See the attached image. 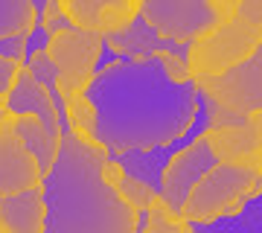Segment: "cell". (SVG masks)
Masks as SVG:
<instances>
[{
	"label": "cell",
	"instance_id": "cell-12",
	"mask_svg": "<svg viewBox=\"0 0 262 233\" xmlns=\"http://www.w3.org/2000/svg\"><path fill=\"white\" fill-rule=\"evenodd\" d=\"M0 111H6V114H35V117H41L53 131H61V134H64L61 111H58L53 93L32 76V70H29L27 65L18 67V73H15V79H12L9 91L3 93V99H0Z\"/></svg>",
	"mask_w": 262,
	"mask_h": 233
},
{
	"label": "cell",
	"instance_id": "cell-13",
	"mask_svg": "<svg viewBox=\"0 0 262 233\" xmlns=\"http://www.w3.org/2000/svg\"><path fill=\"white\" fill-rule=\"evenodd\" d=\"M105 50L114 53L117 58H143V56H155V53H175L181 58H189L187 44H178V41H169V38L158 35L140 15L128 29L105 38Z\"/></svg>",
	"mask_w": 262,
	"mask_h": 233
},
{
	"label": "cell",
	"instance_id": "cell-4",
	"mask_svg": "<svg viewBox=\"0 0 262 233\" xmlns=\"http://www.w3.org/2000/svg\"><path fill=\"white\" fill-rule=\"evenodd\" d=\"M262 193V175L253 169L233 166V163H215L201 181H198L189 196L184 198L178 213L189 224L215 222L225 216L239 213L253 196Z\"/></svg>",
	"mask_w": 262,
	"mask_h": 233
},
{
	"label": "cell",
	"instance_id": "cell-15",
	"mask_svg": "<svg viewBox=\"0 0 262 233\" xmlns=\"http://www.w3.org/2000/svg\"><path fill=\"white\" fill-rule=\"evenodd\" d=\"M12 125L18 131V137L24 140V146L35 155L41 172L47 175L50 169H53V163H56V158H58L61 131H53L47 122L41 120V117H35V114H12Z\"/></svg>",
	"mask_w": 262,
	"mask_h": 233
},
{
	"label": "cell",
	"instance_id": "cell-17",
	"mask_svg": "<svg viewBox=\"0 0 262 233\" xmlns=\"http://www.w3.org/2000/svg\"><path fill=\"white\" fill-rule=\"evenodd\" d=\"M192 233H262V193L253 196L239 213L215 219V222L192 224Z\"/></svg>",
	"mask_w": 262,
	"mask_h": 233
},
{
	"label": "cell",
	"instance_id": "cell-21",
	"mask_svg": "<svg viewBox=\"0 0 262 233\" xmlns=\"http://www.w3.org/2000/svg\"><path fill=\"white\" fill-rule=\"evenodd\" d=\"M204 3H207V9L213 12V18H215L219 27H225L227 20L236 15V9H239V0H204Z\"/></svg>",
	"mask_w": 262,
	"mask_h": 233
},
{
	"label": "cell",
	"instance_id": "cell-11",
	"mask_svg": "<svg viewBox=\"0 0 262 233\" xmlns=\"http://www.w3.org/2000/svg\"><path fill=\"white\" fill-rule=\"evenodd\" d=\"M58 9L73 27L108 38L137 20L140 0H58Z\"/></svg>",
	"mask_w": 262,
	"mask_h": 233
},
{
	"label": "cell",
	"instance_id": "cell-7",
	"mask_svg": "<svg viewBox=\"0 0 262 233\" xmlns=\"http://www.w3.org/2000/svg\"><path fill=\"white\" fill-rule=\"evenodd\" d=\"M140 18L158 35L187 47L219 27L204 0H140Z\"/></svg>",
	"mask_w": 262,
	"mask_h": 233
},
{
	"label": "cell",
	"instance_id": "cell-1",
	"mask_svg": "<svg viewBox=\"0 0 262 233\" xmlns=\"http://www.w3.org/2000/svg\"><path fill=\"white\" fill-rule=\"evenodd\" d=\"M88 96L96 108V140L108 155L166 146L184 137L201 114L195 79L172 82L163 53L99 67Z\"/></svg>",
	"mask_w": 262,
	"mask_h": 233
},
{
	"label": "cell",
	"instance_id": "cell-20",
	"mask_svg": "<svg viewBox=\"0 0 262 233\" xmlns=\"http://www.w3.org/2000/svg\"><path fill=\"white\" fill-rule=\"evenodd\" d=\"M29 35H12V38H0V58H12V61H20L27 65L29 56Z\"/></svg>",
	"mask_w": 262,
	"mask_h": 233
},
{
	"label": "cell",
	"instance_id": "cell-8",
	"mask_svg": "<svg viewBox=\"0 0 262 233\" xmlns=\"http://www.w3.org/2000/svg\"><path fill=\"white\" fill-rule=\"evenodd\" d=\"M215 163H219V160L213 158V152H210V146H207V140H204V131H201L189 146L178 149L169 158V163L163 166V175H160L158 196L163 198L172 210H181L184 198L189 196V189H192Z\"/></svg>",
	"mask_w": 262,
	"mask_h": 233
},
{
	"label": "cell",
	"instance_id": "cell-6",
	"mask_svg": "<svg viewBox=\"0 0 262 233\" xmlns=\"http://www.w3.org/2000/svg\"><path fill=\"white\" fill-rule=\"evenodd\" d=\"M198 93H204L219 105H225L236 114L262 111V44L239 65L227 67L219 76H201L195 79Z\"/></svg>",
	"mask_w": 262,
	"mask_h": 233
},
{
	"label": "cell",
	"instance_id": "cell-3",
	"mask_svg": "<svg viewBox=\"0 0 262 233\" xmlns=\"http://www.w3.org/2000/svg\"><path fill=\"white\" fill-rule=\"evenodd\" d=\"M262 44V0H239V9L225 27L213 29L201 41L189 44V73L192 79L219 76L239 65Z\"/></svg>",
	"mask_w": 262,
	"mask_h": 233
},
{
	"label": "cell",
	"instance_id": "cell-9",
	"mask_svg": "<svg viewBox=\"0 0 262 233\" xmlns=\"http://www.w3.org/2000/svg\"><path fill=\"white\" fill-rule=\"evenodd\" d=\"M204 140L219 163H233L262 175V111L248 114L242 125L204 129Z\"/></svg>",
	"mask_w": 262,
	"mask_h": 233
},
{
	"label": "cell",
	"instance_id": "cell-18",
	"mask_svg": "<svg viewBox=\"0 0 262 233\" xmlns=\"http://www.w3.org/2000/svg\"><path fill=\"white\" fill-rule=\"evenodd\" d=\"M38 27L35 0H0V38L32 35Z\"/></svg>",
	"mask_w": 262,
	"mask_h": 233
},
{
	"label": "cell",
	"instance_id": "cell-23",
	"mask_svg": "<svg viewBox=\"0 0 262 233\" xmlns=\"http://www.w3.org/2000/svg\"><path fill=\"white\" fill-rule=\"evenodd\" d=\"M181 233H192V224L187 222V227H184V230H181Z\"/></svg>",
	"mask_w": 262,
	"mask_h": 233
},
{
	"label": "cell",
	"instance_id": "cell-14",
	"mask_svg": "<svg viewBox=\"0 0 262 233\" xmlns=\"http://www.w3.org/2000/svg\"><path fill=\"white\" fill-rule=\"evenodd\" d=\"M47 204L44 189H24L0 198V233H44Z\"/></svg>",
	"mask_w": 262,
	"mask_h": 233
},
{
	"label": "cell",
	"instance_id": "cell-2",
	"mask_svg": "<svg viewBox=\"0 0 262 233\" xmlns=\"http://www.w3.org/2000/svg\"><path fill=\"white\" fill-rule=\"evenodd\" d=\"M108 149L64 131L58 158L44 175V233H140L143 219L105 178Z\"/></svg>",
	"mask_w": 262,
	"mask_h": 233
},
{
	"label": "cell",
	"instance_id": "cell-10",
	"mask_svg": "<svg viewBox=\"0 0 262 233\" xmlns=\"http://www.w3.org/2000/svg\"><path fill=\"white\" fill-rule=\"evenodd\" d=\"M44 184V172L35 155L24 146L12 125V114L0 111V198Z\"/></svg>",
	"mask_w": 262,
	"mask_h": 233
},
{
	"label": "cell",
	"instance_id": "cell-16",
	"mask_svg": "<svg viewBox=\"0 0 262 233\" xmlns=\"http://www.w3.org/2000/svg\"><path fill=\"white\" fill-rule=\"evenodd\" d=\"M105 178L117 186V193H120V196L128 201L131 210L143 219L146 210L151 207V201H155V196H158V189H151V186L146 184V181H140V178L128 175L111 155H108V160H105Z\"/></svg>",
	"mask_w": 262,
	"mask_h": 233
},
{
	"label": "cell",
	"instance_id": "cell-19",
	"mask_svg": "<svg viewBox=\"0 0 262 233\" xmlns=\"http://www.w3.org/2000/svg\"><path fill=\"white\" fill-rule=\"evenodd\" d=\"M198 99H201V108H204V114H207V129H227V125H242V122L248 120L245 114L230 111V108L219 105L215 99H210V96H204V93H198Z\"/></svg>",
	"mask_w": 262,
	"mask_h": 233
},
{
	"label": "cell",
	"instance_id": "cell-22",
	"mask_svg": "<svg viewBox=\"0 0 262 233\" xmlns=\"http://www.w3.org/2000/svg\"><path fill=\"white\" fill-rule=\"evenodd\" d=\"M20 61H12V58H0V99H3V93L9 91L12 79H15V73H18Z\"/></svg>",
	"mask_w": 262,
	"mask_h": 233
},
{
	"label": "cell",
	"instance_id": "cell-5",
	"mask_svg": "<svg viewBox=\"0 0 262 233\" xmlns=\"http://www.w3.org/2000/svg\"><path fill=\"white\" fill-rule=\"evenodd\" d=\"M44 53L56 67V88H47V91L53 93L58 105L61 96L88 93L96 70H99V58L105 53V38L91 29L64 27L50 35Z\"/></svg>",
	"mask_w": 262,
	"mask_h": 233
}]
</instances>
